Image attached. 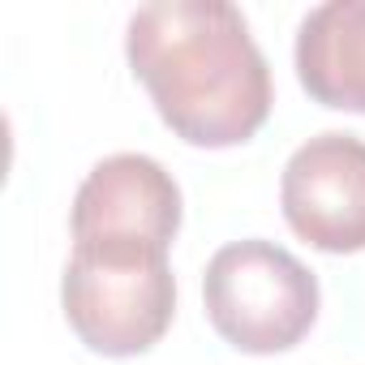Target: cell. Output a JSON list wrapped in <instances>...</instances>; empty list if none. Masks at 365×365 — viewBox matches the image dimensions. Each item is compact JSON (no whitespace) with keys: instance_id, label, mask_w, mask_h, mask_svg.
<instances>
[{"instance_id":"1","label":"cell","mask_w":365,"mask_h":365,"mask_svg":"<svg viewBox=\"0 0 365 365\" xmlns=\"http://www.w3.org/2000/svg\"><path fill=\"white\" fill-rule=\"evenodd\" d=\"M125 52L163 125L190 146H237L271 116V69L228 0H155L129 18Z\"/></svg>"},{"instance_id":"2","label":"cell","mask_w":365,"mask_h":365,"mask_svg":"<svg viewBox=\"0 0 365 365\" xmlns=\"http://www.w3.org/2000/svg\"><path fill=\"white\" fill-rule=\"evenodd\" d=\"M61 301L69 327L91 352L138 356L163 339L176 314L168 250L138 237L73 241Z\"/></svg>"},{"instance_id":"3","label":"cell","mask_w":365,"mask_h":365,"mask_svg":"<svg viewBox=\"0 0 365 365\" xmlns=\"http://www.w3.org/2000/svg\"><path fill=\"white\" fill-rule=\"evenodd\" d=\"M211 327L241 352L267 356L301 344L318 318L314 271L275 241L224 245L202 275Z\"/></svg>"},{"instance_id":"4","label":"cell","mask_w":365,"mask_h":365,"mask_svg":"<svg viewBox=\"0 0 365 365\" xmlns=\"http://www.w3.org/2000/svg\"><path fill=\"white\" fill-rule=\"evenodd\" d=\"M288 228L322 254L365 250V142L318 133L292 150L279 185Z\"/></svg>"},{"instance_id":"5","label":"cell","mask_w":365,"mask_h":365,"mask_svg":"<svg viewBox=\"0 0 365 365\" xmlns=\"http://www.w3.org/2000/svg\"><path fill=\"white\" fill-rule=\"evenodd\" d=\"M176 228H180V190L172 172L150 155L125 150L99 159L73 198V241L138 237L168 250Z\"/></svg>"},{"instance_id":"6","label":"cell","mask_w":365,"mask_h":365,"mask_svg":"<svg viewBox=\"0 0 365 365\" xmlns=\"http://www.w3.org/2000/svg\"><path fill=\"white\" fill-rule=\"evenodd\" d=\"M301 86L339 112H365V0H327L297 31Z\"/></svg>"}]
</instances>
